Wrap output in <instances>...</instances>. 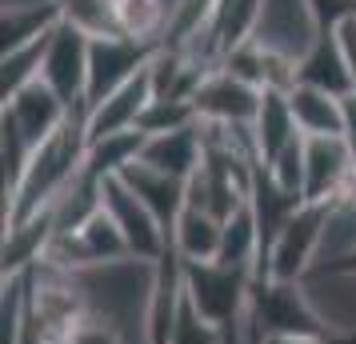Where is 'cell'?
<instances>
[{
  "mask_svg": "<svg viewBox=\"0 0 356 344\" xmlns=\"http://www.w3.org/2000/svg\"><path fill=\"white\" fill-rule=\"evenodd\" d=\"M356 148L348 136H305V200L328 204L356 188Z\"/></svg>",
  "mask_w": 356,
  "mask_h": 344,
  "instance_id": "5b68a950",
  "label": "cell"
},
{
  "mask_svg": "<svg viewBox=\"0 0 356 344\" xmlns=\"http://www.w3.org/2000/svg\"><path fill=\"white\" fill-rule=\"evenodd\" d=\"M140 161L168 172V177H177V181H188L196 168L204 164V132H200V124H193V129L145 136Z\"/></svg>",
  "mask_w": 356,
  "mask_h": 344,
  "instance_id": "30bf717a",
  "label": "cell"
},
{
  "mask_svg": "<svg viewBox=\"0 0 356 344\" xmlns=\"http://www.w3.org/2000/svg\"><path fill=\"white\" fill-rule=\"evenodd\" d=\"M100 200H104V213L116 220V229L124 232L132 261L156 264L164 252L172 248V236H168V229H164L161 220L148 213V204L136 197L129 184L120 181V177L100 181Z\"/></svg>",
  "mask_w": 356,
  "mask_h": 344,
  "instance_id": "3957f363",
  "label": "cell"
},
{
  "mask_svg": "<svg viewBox=\"0 0 356 344\" xmlns=\"http://www.w3.org/2000/svg\"><path fill=\"white\" fill-rule=\"evenodd\" d=\"M340 108H344V136L356 145V92H344L340 97Z\"/></svg>",
  "mask_w": 356,
  "mask_h": 344,
  "instance_id": "ffe728a7",
  "label": "cell"
},
{
  "mask_svg": "<svg viewBox=\"0 0 356 344\" xmlns=\"http://www.w3.org/2000/svg\"><path fill=\"white\" fill-rule=\"evenodd\" d=\"M260 100H264L260 88L236 81L232 72H225V68L216 65L200 81L193 104H196V116L204 124H252L260 113Z\"/></svg>",
  "mask_w": 356,
  "mask_h": 344,
  "instance_id": "52a82bcc",
  "label": "cell"
},
{
  "mask_svg": "<svg viewBox=\"0 0 356 344\" xmlns=\"http://www.w3.org/2000/svg\"><path fill=\"white\" fill-rule=\"evenodd\" d=\"M120 181L129 184L136 197L148 204V213L161 220L168 236H172V224H177V216L184 213V184L188 181H177V177H168L161 168H152L145 161H132L124 172H120Z\"/></svg>",
  "mask_w": 356,
  "mask_h": 344,
  "instance_id": "9c48e42d",
  "label": "cell"
},
{
  "mask_svg": "<svg viewBox=\"0 0 356 344\" xmlns=\"http://www.w3.org/2000/svg\"><path fill=\"white\" fill-rule=\"evenodd\" d=\"M264 172L273 177L276 188H284L289 197L305 200V136H296L292 145H284L273 161L264 164Z\"/></svg>",
  "mask_w": 356,
  "mask_h": 344,
  "instance_id": "e0dca14e",
  "label": "cell"
},
{
  "mask_svg": "<svg viewBox=\"0 0 356 344\" xmlns=\"http://www.w3.org/2000/svg\"><path fill=\"white\" fill-rule=\"evenodd\" d=\"M60 17L65 24H72L76 33H84L88 40L92 36H116V13L113 0H60Z\"/></svg>",
  "mask_w": 356,
  "mask_h": 344,
  "instance_id": "2e32d148",
  "label": "cell"
},
{
  "mask_svg": "<svg viewBox=\"0 0 356 344\" xmlns=\"http://www.w3.org/2000/svg\"><path fill=\"white\" fill-rule=\"evenodd\" d=\"M252 284H257V272H248V268H228L220 261L184 264L188 304L220 332H228V328H236L244 320L248 300H252Z\"/></svg>",
  "mask_w": 356,
  "mask_h": 344,
  "instance_id": "7a4b0ae2",
  "label": "cell"
},
{
  "mask_svg": "<svg viewBox=\"0 0 356 344\" xmlns=\"http://www.w3.org/2000/svg\"><path fill=\"white\" fill-rule=\"evenodd\" d=\"M264 344H356V332H328V336H292V341H264Z\"/></svg>",
  "mask_w": 356,
  "mask_h": 344,
  "instance_id": "d6986e66",
  "label": "cell"
},
{
  "mask_svg": "<svg viewBox=\"0 0 356 344\" xmlns=\"http://www.w3.org/2000/svg\"><path fill=\"white\" fill-rule=\"evenodd\" d=\"M220 236H225V220L204 213V208H184V213L177 216V224H172V248L180 252L184 264L216 261Z\"/></svg>",
  "mask_w": 356,
  "mask_h": 344,
  "instance_id": "7c38bea8",
  "label": "cell"
},
{
  "mask_svg": "<svg viewBox=\"0 0 356 344\" xmlns=\"http://www.w3.org/2000/svg\"><path fill=\"white\" fill-rule=\"evenodd\" d=\"M116 28L148 49H164L168 44V28H172V8L164 0H113Z\"/></svg>",
  "mask_w": 356,
  "mask_h": 344,
  "instance_id": "4fadbf2b",
  "label": "cell"
},
{
  "mask_svg": "<svg viewBox=\"0 0 356 344\" xmlns=\"http://www.w3.org/2000/svg\"><path fill=\"white\" fill-rule=\"evenodd\" d=\"M292 120L300 136H344V108L337 92H324L312 84H296L289 92Z\"/></svg>",
  "mask_w": 356,
  "mask_h": 344,
  "instance_id": "8fae6325",
  "label": "cell"
},
{
  "mask_svg": "<svg viewBox=\"0 0 356 344\" xmlns=\"http://www.w3.org/2000/svg\"><path fill=\"white\" fill-rule=\"evenodd\" d=\"M300 84H312V88H324V92H353V76H348V65H344V52H340L337 28L328 24L324 36L316 40V49L300 60Z\"/></svg>",
  "mask_w": 356,
  "mask_h": 344,
  "instance_id": "5bb4252c",
  "label": "cell"
},
{
  "mask_svg": "<svg viewBox=\"0 0 356 344\" xmlns=\"http://www.w3.org/2000/svg\"><path fill=\"white\" fill-rule=\"evenodd\" d=\"M40 81L49 84L76 116H84V97H88V36L60 20V28L52 33Z\"/></svg>",
  "mask_w": 356,
  "mask_h": 344,
  "instance_id": "8992f818",
  "label": "cell"
},
{
  "mask_svg": "<svg viewBox=\"0 0 356 344\" xmlns=\"http://www.w3.org/2000/svg\"><path fill=\"white\" fill-rule=\"evenodd\" d=\"M324 28H328V20H324L316 0H257L248 40L260 44L264 52H273V56L300 65L316 49Z\"/></svg>",
  "mask_w": 356,
  "mask_h": 344,
  "instance_id": "6da1fadb",
  "label": "cell"
},
{
  "mask_svg": "<svg viewBox=\"0 0 356 344\" xmlns=\"http://www.w3.org/2000/svg\"><path fill=\"white\" fill-rule=\"evenodd\" d=\"M148 65H152V60H148ZM152 97H156V92H152V72L145 68V72L132 76L124 88H116L113 97L100 100L97 108H88V116H84V136H88V145H92V140H104V136H116V132H136Z\"/></svg>",
  "mask_w": 356,
  "mask_h": 344,
  "instance_id": "ba28073f",
  "label": "cell"
},
{
  "mask_svg": "<svg viewBox=\"0 0 356 344\" xmlns=\"http://www.w3.org/2000/svg\"><path fill=\"white\" fill-rule=\"evenodd\" d=\"M148 44H136L124 33L116 36H92L88 40V97H84V116L97 108L104 97H113L116 88H124L132 76H140L152 60Z\"/></svg>",
  "mask_w": 356,
  "mask_h": 344,
  "instance_id": "277c9868",
  "label": "cell"
},
{
  "mask_svg": "<svg viewBox=\"0 0 356 344\" xmlns=\"http://www.w3.org/2000/svg\"><path fill=\"white\" fill-rule=\"evenodd\" d=\"M332 28H337L340 52H344V65H348V76H353V92H356V13L340 17Z\"/></svg>",
  "mask_w": 356,
  "mask_h": 344,
  "instance_id": "ac0fdd59",
  "label": "cell"
},
{
  "mask_svg": "<svg viewBox=\"0 0 356 344\" xmlns=\"http://www.w3.org/2000/svg\"><path fill=\"white\" fill-rule=\"evenodd\" d=\"M252 132H257V148H260V161L268 164L280 152L284 145H292L300 129L292 120V104H289V92H264L260 100V113L252 120Z\"/></svg>",
  "mask_w": 356,
  "mask_h": 344,
  "instance_id": "9a60e30c",
  "label": "cell"
}]
</instances>
